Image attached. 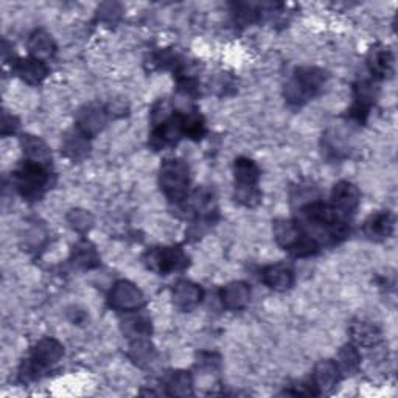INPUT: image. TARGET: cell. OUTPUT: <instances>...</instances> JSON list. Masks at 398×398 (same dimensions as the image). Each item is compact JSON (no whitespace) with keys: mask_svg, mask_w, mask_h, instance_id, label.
Segmentation results:
<instances>
[{"mask_svg":"<svg viewBox=\"0 0 398 398\" xmlns=\"http://www.w3.org/2000/svg\"><path fill=\"white\" fill-rule=\"evenodd\" d=\"M29 48H30V53L33 55V58L41 61V59L52 57L55 52V43L50 34L39 30L31 34V38L29 41Z\"/></svg>","mask_w":398,"mask_h":398,"instance_id":"16","label":"cell"},{"mask_svg":"<svg viewBox=\"0 0 398 398\" xmlns=\"http://www.w3.org/2000/svg\"><path fill=\"white\" fill-rule=\"evenodd\" d=\"M352 338L364 347H374L378 344L381 334L378 328L369 322H358L352 327Z\"/></svg>","mask_w":398,"mask_h":398,"instance_id":"18","label":"cell"},{"mask_svg":"<svg viewBox=\"0 0 398 398\" xmlns=\"http://www.w3.org/2000/svg\"><path fill=\"white\" fill-rule=\"evenodd\" d=\"M187 263V258L183 250L178 248H164L157 250H151L148 254V268L169 274V272L183 269Z\"/></svg>","mask_w":398,"mask_h":398,"instance_id":"5","label":"cell"},{"mask_svg":"<svg viewBox=\"0 0 398 398\" xmlns=\"http://www.w3.org/2000/svg\"><path fill=\"white\" fill-rule=\"evenodd\" d=\"M202 300V290L192 282H178L173 290V302L180 311H192Z\"/></svg>","mask_w":398,"mask_h":398,"instance_id":"8","label":"cell"},{"mask_svg":"<svg viewBox=\"0 0 398 398\" xmlns=\"http://www.w3.org/2000/svg\"><path fill=\"white\" fill-rule=\"evenodd\" d=\"M100 16L103 19L108 17L109 22H113V20H115L118 16H120V10H118V6L115 3H104L101 5Z\"/></svg>","mask_w":398,"mask_h":398,"instance_id":"27","label":"cell"},{"mask_svg":"<svg viewBox=\"0 0 398 398\" xmlns=\"http://www.w3.org/2000/svg\"><path fill=\"white\" fill-rule=\"evenodd\" d=\"M22 148L30 162L44 165L50 160V150L45 145L44 141H41L36 136H24L22 138Z\"/></svg>","mask_w":398,"mask_h":398,"instance_id":"14","label":"cell"},{"mask_svg":"<svg viewBox=\"0 0 398 398\" xmlns=\"http://www.w3.org/2000/svg\"><path fill=\"white\" fill-rule=\"evenodd\" d=\"M106 113L101 108L94 106V104L83 108L78 114V125L86 137L99 134L106 125Z\"/></svg>","mask_w":398,"mask_h":398,"instance_id":"9","label":"cell"},{"mask_svg":"<svg viewBox=\"0 0 398 398\" xmlns=\"http://www.w3.org/2000/svg\"><path fill=\"white\" fill-rule=\"evenodd\" d=\"M16 71L20 76H22V80L30 83V85H36V83L43 81L48 72L47 67L44 66V62L36 58L20 61Z\"/></svg>","mask_w":398,"mask_h":398,"instance_id":"15","label":"cell"},{"mask_svg":"<svg viewBox=\"0 0 398 398\" xmlns=\"http://www.w3.org/2000/svg\"><path fill=\"white\" fill-rule=\"evenodd\" d=\"M274 236L280 246L291 249L292 244H294L302 235L299 234V227L294 225V222L280 220L274 225Z\"/></svg>","mask_w":398,"mask_h":398,"instance_id":"17","label":"cell"},{"mask_svg":"<svg viewBox=\"0 0 398 398\" xmlns=\"http://www.w3.org/2000/svg\"><path fill=\"white\" fill-rule=\"evenodd\" d=\"M394 230V218L389 212H380L370 216L366 221L364 232L367 236L374 240H383L392 234Z\"/></svg>","mask_w":398,"mask_h":398,"instance_id":"13","label":"cell"},{"mask_svg":"<svg viewBox=\"0 0 398 398\" xmlns=\"http://www.w3.org/2000/svg\"><path fill=\"white\" fill-rule=\"evenodd\" d=\"M129 356L137 366L143 367V366H148L150 362L155 361L156 352H155V348L150 346V342H146L143 339H137L134 344L131 346Z\"/></svg>","mask_w":398,"mask_h":398,"instance_id":"20","label":"cell"},{"mask_svg":"<svg viewBox=\"0 0 398 398\" xmlns=\"http://www.w3.org/2000/svg\"><path fill=\"white\" fill-rule=\"evenodd\" d=\"M73 260L75 264L80 268L89 269L97 264V253L94 246H90L89 243H80L76 244L73 250Z\"/></svg>","mask_w":398,"mask_h":398,"instance_id":"22","label":"cell"},{"mask_svg":"<svg viewBox=\"0 0 398 398\" xmlns=\"http://www.w3.org/2000/svg\"><path fill=\"white\" fill-rule=\"evenodd\" d=\"M123 332L127 333L129 338L142 339L143 336H148L150 334L151 322H150V319L145 316L129 318L123 322Z\"/></svg>","mask_w":398,"mask_h":398,"instance_id":"21","label":"cell"},{"mask_svg":"<svg viewBox=\"0 0 398 398\" xmlns=\"http://www.w3.org/2000/svg\"><path fill=\"white\" fill-rule=\"evenodd\" d=\"M327 80L325 72L316 67L300 69L294 80H291L285 87V97L288 101L300 104L313 97Z\"/></svg>","mask_w":398,"mask_h":398,"instance_id":"1","label":"cell"},{"mask_svg":"<svg viewBox=\"0 0 398 398\" xmlns=\"http://www.w3.org/2000/svg\"><path fill=\"white\" fill-rule=\"evenodd\" d=\"M160 185L170 201L179 202L187 197L188 166L184 160H165L160 169Z\"/></svg>","mask_w":398,"mask_h":398,"instance_id":"2","label":"cell"},{"mask_svg":"<svg viewBox=\"0 0 398 398\" xmlns=\"http://www.w3.org/2000/svg\"><path fill=\"white\" fill-rule=\"evenodd\" d=\"M339 380V366L333 361H320L314 369L313 383L314 388L319 389L320 392L330 390L333 386H336Z\"/></svg>","mask_w":398,"mask_h":398,"instance_id":"11","label":"cell"},{"mask_svg":"<svg viewBox=\"0 0 398 398\" xmlns=\"http://www.w3.org/2000/svg\"><path fill=\"white\" fill-rule=\"evenodd\" d=\"M339 360H341L339 361L341 366L344 367L346 372H355V370L360 367L361 356H360V352L356 350L353 346H347L341 350Z\"/></svg>","mask_w":398,"mask_h":398,"instance_id":"25","label":"cell"},{"mask_svg":"<svg viewBox=\"0 0 398 398\" xmlns=\"http://www.w3.org/2000/svg\"><path fill=\"white\" fill-rule=\"evenodd\" d=\"M263 283L276 291H286L292 286L294 276L285 264H272L263 271Z\"/></svg>","mask_w":398,"mask_h":398,"instance_id":"12","label":"cell"},{"mask_svg":"<svg viewBox=\"0 0 398 398\" xmlns=\"http://www.w3.org/2000/svg\"><path fill=\"white\" fill-rule=\"evenodd\" d=\"M69 222H71L72 227L78 232H86V230L94 225L92 215L86 211H72L67 216Z\"/></svg>","mask_w":398,"mask_h":398,"instance_id":"26","label":"cell"},{"mask_svg":"<svg viewBox=\"0 0 398 398\" xmlns=\"http://www.w3.org/2000/svg\"><path fill=\"white\" fill-rule=\"evenodd\" d=\"M169 389L171 395H190L192 394V378L187 372H178L169 381Z\"/></svg>","mask_w":398,"mask_h":398,"instance_id":"24","label":"cell"},{"mask_svg":"<svg viewBox=\"0 0 398 398\" xmlns=\"http://www.w3.org/2000/svg\"><path fill=\"white\" fill-rule=\"evenodd\" d=\"M109 304L118 311H134L143 304L142 291L128 280L117 282L109 294Z\"/></svg>","mask_w":398,"mask_h":398,"instance_id":"4","label":"cell"},{"mask_svg":"<svg viewBox=\"0 0 398 398\" xmlns=\"http://www.w3.org/2000/svg\"><path fill=\"white\" fill-rule=\"evenodd\" d=\"M360 204V192L353 184L342 180L333 188L332 207L338 216H347L356 211Z\"/></svg>","mask_w":398,"mask_h":398,"instance_id":"6","label":"cell"},{"mask_svg":"<svg viewBox=\"0 0 398 398\" xmlns=\"http://www.w3.org/2000/svg\"><path fill=\"white\" fill-rule=\"evenodd\" d=\"M250 290L244 282H234L221 290V302L227 310H240L249 304Z\"/></svg>","mask_w":398,"mask_h":398,"instance_id":"10","label":"cell"},{"mask_svg":"<svg viewBox=\"0 0 398 398\" xmlns=\"http://www.w3.org/2000/svg\"><path fill=\"white\" fill-rule=\"evenodd\" d=\"M64 350H62V346L57 339L53 338H45L43 341H39L36 347L33 348V356H31V372H36L38 369L43 367H50L62 358Z\"/></svg>","mask_w":398,"mask_h":398,"instance_id":"7","label":"cell"},{"mask_svg":"<svg viewBox=\"0 0 398 398\" xmlns=\"http://www.w3.org/2000/svg\"><path fill=\"white\" fill-rule=\"evenodd\" d=\"M85 134H72L66 138L64 143V151L69 156L73 159H80L83 156L87 155L89 151V143L85 138Z\"/></svg>","mask_w":398,"mask_h":398,"instance_id":"23","label":"cell"},{"mask_svg":"<svg viewBox=\"0 0 398 398\" xmlns=\"http://www.w3.org/2000/svg\"><path fill=\"white\" fill-rule=\"evenodd\" d=\"M392 53H390L388 48H378V50H374L370 53L369 58V66L372 73L376 76H386L392 67Z\"/></svg>","mask_w":398,"mask_h":398,"instance_id":"19","label":"cell"},{"mask_svg":"<svg viewBox=\"0 0 398 398\" xmlns=\"http://www.w3.org/2000/svg\"><path fill=\"white\" fill-rule=\"evenodd\" d=\"M17 187L27 198H36L48 183V173L43 165L29 162L17 173Z\"/></svg>","mask_w":398,"mask_h":398,"instance_id":"3","label":"cell"}]
</instances>
